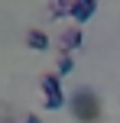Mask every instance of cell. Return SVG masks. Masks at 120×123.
Returning <instances> with one entry per match:
<instances>
[{
  "instance_id": "cell-8",
  "label": "cell",
  "mask_w": 120,
  "mask_h": 123,
  "mask_svg": "<svg viewBox=\"0 0 120 123\" xmlns=\"http://www.w3.org/2000/svg\"><path fill=\"white\" fill-rule=\"evenodd\" d=\"M26 123H42V120H39L36 113H29V117H26Z\"/></svg>"
},
{
  "instance_id": "cell-2",
  "label": "cell",
  "mask_w": 120,
  "mask_h": 123,
  "mask_svg": "<svg viewBox=\"0 0 120 123\" xmlns=\"http://www.w3.org/2000/svg\"><path fill=\"white\" fill-rule=\"evenodd\" d=\"M94 10H97V0H71V19H75L78 26L88 23V19L94 16Z\"/></svg>"
},
{
  "instance_id": "cell-5",
  "label": "cell",
  "mask_w": 120,
  "mask_h": 123,
  "mask_svg": "<svg viewBox=\"0 0 120 123\" xmlns=\"http://www.w3.org/2000/svg\"><path fill=\"white\" fill-rule=\"evenodd\" d=\"M26 42H29V49H39V52L49 49V36H45L42 29H29L26 32Z\"/></svg>"
},
{
  "instance_id": "cell-4",
  "label": "cell",
  "mask_w": 120,
  "mask_h": 123,
  "mask_svg": "<svg viewBox=\"0 0 120 123\" xmlns=\"http://www.w3.org/2000/svg\"><path fill=\"white\" fill-rule=\"evenodd\" d=\"M81 45V26H71L62 32V52H75Z\"/></svg>"
},
{
  "instance_id": "cell-7",
  "label": "cell",
  "mask_w": 120,
  "mask_h": 123,
  "mask_svg": "<svg viewBox=\"0 0 120 123\" xmlns=\"http://www.w3.org/2000/svg\"><path fill=\"white\" fill-rule=\"evenodd\" d=\"M71 65H75L71 55H68V52H62V58H58V65H55V74H58V78H65V74L71 71Z\"/></svg>"
},
{
  "instance_id": "cell-1",
  "label": "cell",
  "mask_w": 120,
  "mask_h": 123,
  "mask_svg": "<svg viewBox=\"0 0 120 123\" xmlns=\"http://www.w3.org/2000/svg\"><path fill=\"white\" fill-rule=\"evenodd\" d=\"M39 84H42V94H45V107H49V110H58V107L65 104V94H62V78H58V74H45Z\"/></svg>"
},
{
  "instance_id": "cell-6",
  "label": "cell",
  "mask_w": 120,
  "mask_h": 123,
  "mask_svg": "<svg viewBox=\"0 0 120 123\" xmlns=\"http://www.w3.org/2000/svg\"><path fill=\"white\" fill-rule=\"evenodd\" d=\"M49 16H52V19H58V16H71V0H52Z\"/></svg>"
},
{
  "instance_id": "cell-3",
  "label": "cell",
  "mask_w": 120,
  "mask_h": 123,
  "mask_svg": "<svg viewBox=\"0 0 120 123\" xmlns=\"http://www.w3.org/2000/svg\"><path fill=\"white\" fill-rule=\"evenodd\" d=\"M75 107H78L75 113H78V117H81V120H84V117L91 120V117H94V113H97V100L91 97V94H84V91H81V94H78V97H75Z\"/></svg>"
}]
</instances>
